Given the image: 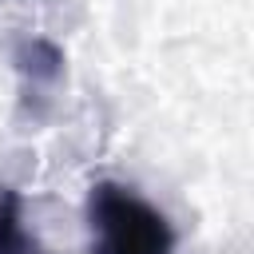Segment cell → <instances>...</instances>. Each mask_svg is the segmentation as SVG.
Listing matches in <instances>:
<instances>
[{
	"label": "cell",
	"instance_id": "3957f363",
	"mask_svg": "<svg viewBox=\"0 0 254 254\" xmlns=\"http://www.w3.org/2000/svg\"><path fill=\"white\" fill-rule=\"evenodd\" d=\"M16 67L24 79H32V87H52L64 71V52L52 40H24L16 48Z\"/></svg>",
	"mask_w": 254,
	"mask_h": 254
},
{
	"label": "cell",
	"instance_id": "6da1fadb",
	"mask_svg": "<svg viewBox=\"0 0 254 254\" xmlns=\"http://www.w3.org/2000/svg\"><path fill=\"white\" fill-rule=\"evenodd\" d=\"M95 254H171V222L131 187L99 183L87 198Z\"/></svg>",
	"mask_w": 254,
	"mask_h": 254
},
{
	"label": "cell",
	"instance_id": "7a4b0ae2",
	"mask_svg": "<svg viewBox=\"0 0 254 254\" xmlns=\"http://www.w3.org/2000/svg\"><path fill=\"white\" fill-rule=\"evenodd\" d=\"M0 254H48L24 226V202L12 187H0Z\"/></svg>",
	"mask_w": 254,
	"mask_h": 254
}]
</instances>
